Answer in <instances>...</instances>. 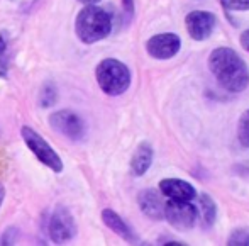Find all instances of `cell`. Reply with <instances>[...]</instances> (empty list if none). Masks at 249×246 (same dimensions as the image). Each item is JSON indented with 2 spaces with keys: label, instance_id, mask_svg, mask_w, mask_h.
Listing matches in <instances>:
<instances>
[{
  "label": "cell",
  "instance_id": "obj_23",
  "mask_svg": "<svg viewBox=\"0 0 249 246\" xmlns=\"http://www.w3.org/2000/svg\"><path fill=\"white\" fill-rule=\"evenodd\" d=\"M78 2L85 3V5H95V3H99L100 0H78Z\"/></svg>",
  "mask_w": 249,
  "mask_h": 246
},
{
  "label": "cell",
  "instance_id": "obj_19",
  "mask_svg": "<svg viewBox=\"0 0 249 246\" xmlns=\"http://www.w3.org/2000/svg\"><path fill=\"white\" fill-rule=\"evenodd\" d=\"M227 10H249V0H220Z\"/></svg>",
  "mask_w": 249,
  "mask_h": 246
},
{
  "label": "cell",
  "instance_id": "obj_8",
  "mask_svg": "<svg viewBox=\"0 0 249 246\" xmlns=\"http://www.w3.org/2000/svg\"><path fill=\"white\" fill-rule=\"evenodd\" d=\"M181 41L177 34L163 33L156 34V36L149 38L146 43V49H148L149 56L156 59H170L180 51Z\"/></svg>",
  "mask_w": 249,
  "mask_h": 246
},
{
  "label": "cell",
  "instance_id": "obj_3",
  "mask_svg": "<svg viewBox=\"0 0 249 246\" xmlns=\"http://www.w3.org/2000/svg\"><path fill=\"white\" fill-rule=\"evenodd\" d=\"M97 83L107 95H122L131 87V72L122 61L115 58H105L97 65Z\"/></svg>",
  "mask_w": 249,
  "mask_h": 246
},
{
  "label": "cell",
  "instance_id": "obj_1",
  "mask_svg": "<svg viewBox=\"0 0 249 246\" xmlns=\"http://www.w3.org/2000/svg\"><path fill=\"white\" fill-rule=\"evenodd\" d=\"M209 68L217 83L232 94L244 92L249 85V70L244 59L231 48H217L209 56Z\"/></svg>",
  "mask_w": 249,
  "mask_h": 246
},
{
  "label": "cell",
  "instance_id": "obj_15",
  "mask_svg": "<svg viewBox=\"0 0 249 246\" xmlns=\"http://www.w3.org/2000/svg\"><path fill=\"white\" fill-rule=\"evenodd\" d=\"M9 36L7 33H0V78H7L9 75Z\"/></svg>",
  "mask_w": 249,
  "mask_h": 246
},
{
  "label": "cell",
  "instance_id": "obj_22",
  "mask_svg": "<svg viewBox=\"0 0 249 246\" xmlns=\"http://www.w3.org/2000/svg\"><path fill=\"white\" fill-rule=\"evenodd\" d=\"M3 199H5V187L0 184V207H2V204H3Z\"/></svg>",
  "mask_w": 249,
  "mask_h": 246
},
{
  "label": "cell",
  "instance_id": "obj_21",
  "mask_svg": "<svg viewBox=\"0 0 249 246\" xmlns=\"http://www.w3.org/2000/svg\"><path fill=\"white\" fill-rule=\"evenodd\" d=\"M241 44H243V48L249 53V29L241 34Z\"/></svg>",
  "mask_w": 249,
  "mask_h": 246
},
{
  "label": "cell",
  "instance_id": "obj_6",
  "mask_svg": "<svg viewBox=\"0 0 249 246\" xmlns=\"http://www.w3.org/2000/svg\"><path fill=\"white\" fill-rule=\"evenodd\" d=\"M50 238L54 245L70 243L76 236V221L66 207L59 206L54 209L50 219Z\"/></svg>",
  "mask_w": 249,
  "mask_h": 246
},
{
  "label": "cell",
  "instance_id": "obj_5",
  "mask_svg": "<svg viewBox=\"0 0 249 246\" xmlns=\"http://www.w3.org/2000/svg\"><path fill=\"white\" fill-rule=\"evenodd\" d=\"M164 219L177 229H190L197 223L198 210L192 200L170 199L164 202Z\"/></svg>",
  "mask_w": 249,
  "mask_h": 246
},
{
  "label": "cell",
  "instance_id": "obj_18",
  "mask_svg": "<svg viewBox=\"0 0 249 246\" xmlns=\"http://www.w3.org/2000/svg\"><path fill=\"white\" fill-rule=\"evenodd\" d=\"M227 245L231 246H249V229L248 227H239L229 236Z\"/></svg>",
  "mask_w": 249,
  "mask_h": 246
},
{
  "label": "cell",
  "instance_id": "obj_11",
  "mask_svg": "<svg viewBox=\"0 0 249 246\" xmlns=\"http://www.w3.org/2000/svg\"><path fill=\"white\" fill-rule=\"evenodd\" d=\"M138 204L142 214H146L151 219H164V200L153 189L141 190L138 195Z\"/></svg>",
  "mask_w": 249,
  "mask_h": 246
},
{
  "label": "cell",
  "instance_id": "obj_10",
  "mask_svg": "<svg viewBox=\"0 0 249 246\" xmlns=\"http://www.w3.org/2000/svg\"><path fill=\"white\" fill-rule=\"evenodd\" d=\"M160 190L164 197L175 200H194L197 197V190L194 189V185L185 180H178V178H164V180H161Z\"/></svg>",
  "mask_w": 249,
  "mask_h": 246
},
{
  "label": "cell",
  "instance_id": "obj_12",
  "mask_svg": "<svg viewBox=\"0 0 249 246\" xmlns=\"http://www.w3.org/2000/svg\"><path fill=\"white\" fill-rule=\"evenodd\" d=\"M102 221H104V224L108 229L114 231V233L117 234V236H121L124 241H127V243H134L136 241V234L132 233L131 226H129L115 210L104 209L102 210Z\"/></svg>",
  "mask_w": 249,
  "mask_h": 246
},
{
  "label": "cell",
  "instance_id": "obj_7",
  "mask_svg": "<svg viewBox=\"0 0 249 246\" xmlns=\"http://www.w3.org/2000/svg\"><path fill=\"white\" fill-rule=\"evenodd\" d=\"M50 126L56 132H59L65 138L71 139V141H80L85 136V122L76 112L63 109L54 114L50 115Z\"/></svg>",
  "mask_w": 249,
  "mask_h": 246
},
{
  "label": "cell",
  "instance_id": "obj_20",
  "mask_svg": "<svg viewBox=\"0 0 249 246\" xmlns=\"http://www.w3.org/2000/svg\"><path fill=\"white\" fill-rule=\"evenodd\" d=\"M122 7H124V12L127 16H132V12H134V0H122Z\"/></svg>",
  "mask_w": 249,
  "mask_h": 246
},
{
  "label": "cell",
  "instance_id": "obj_9",
  "mask_svg": "<svg viewBox=\"0 0 249 246\" xmlns=\"http://www.w3.org/2000/svg\"><path fill=\"white\" fill-rule=\"evenodd\" d=\"M187 31L195 41H205L215 29V16L203 10H194L185 19Z\"/></svg>",
  "mask_w": 249,
  "mask_h": 246
},
{
  "label": "cell",
  "instance_id": "obj_2",
  "mask_svg": "<svg viewBox=\"0 0 249 246\" xmlns=\"http://www.w3.org/2000/svg\"><path fill=\"white\" fill-rule=\"evenodd\" d=\"M112 31L110 14L102 7L87 5L78 12L75 19V33L85 44H93L105 39Z\"/></svg>",
  "mask_w": 249,
  "mask_h": 246
},
{
  "label": "cell",
  "instance_id": "obj_13",
  "mask_svg": "<svg viewBox=\"0 0 249 246\" xmlns=\"http://www.w3.org/2000/svg\"><path fill=\"white\" fill-rule=\"evenodd\" d=\"M153 148L149 143H141L136 148L134 154L131 160V171L136 177H142L146 171L149 170L151 163H153Z\"/></svg>",
  "mask_w": 249,
  "mask_h": 246
},
{
  "label": "cell",
  "instance_id": "obj_17",
  "mask_svg": "<svg viewBox=\"0 0 249 246\" xmlns=\"http://www.w3.org/2000/svg\"><path fill=\"white\" fill-rule=\"evenodd\" d=\"M237 139L244 148H249V109L243 112L237 122Z\"/></svg>",
  "mask_w": 249,
  "mask_h": 246
},
{
  "label": "cell",
  "instance_id": "obj_4",
  "mask_svg": "<svg viewBox=\"0 0 249 246\" xmlns=\"http://www.w3.org/2000/svg\"><path fill=\"white\" fill-rule=\"evenodd\" d=\"M20 136H22L26 146L34 153V156L41 161L43 165H46L48 168H51L54 173H61L63 171V161L59 158V154L51 148L50 143L36 131V129L29 128V126H22L20 128Z\"/></svg>",
  "mask_w": 249,
  "mask_h": 246
},
{
  "label": "cell",
  "instance_id": "obj_16",
  "mask_svg": "<svg viewBox=\"0 0 249 246\" xmlns=\"http://www.w3.org/2000/svg\"><path fill=\"white\" fill-rule=\"evenodd\" d=\"M58 100V89L53 82H46L41 87L39 92V105L41 107H53Z\"/></svg>",
  "mask_w": 249,
  "mask_h": 246
},
{
  "label": "cell",
  "instance_id": "obj_14",
  "mask_svg": "<svg viewBox=\"0 0 249 246\" xmlns=\"http://www.w3.org/2000/svg\"><path fill=\"white\" fill-rule=\"evenodd\" d=\"M198 204H200V214H202V217H203V223H205L207 226H212L217 217V206H215V202H213V199L207 194H200Z\"/></svg>",
  "mask_w": 249,
  "mask_h": 246
}]
</instances>
